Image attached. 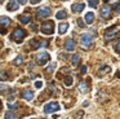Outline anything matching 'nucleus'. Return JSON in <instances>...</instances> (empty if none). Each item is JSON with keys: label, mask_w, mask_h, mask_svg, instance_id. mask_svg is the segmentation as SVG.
I'll return each instance as SVG.
<instances>
[{"label": "nucleus", "mask_w": 120, "mask_h": 119, "mask_svg": "<svg viewBox=\"0 0 120 119\" xmlns=\"http://www.w3.org/2000/svg\"><path fill=\"white\" fill-rule=\"evenodd\" d=\"M99 71H105V72H109L110 71V67L109 66H101V69H99Z\"/></svg>", "instance_id": "obj_28"}, {"label": "nucleus", "mask_w": 120, "mask_h": 119, "mask_svg": "<svg viewBox=\"0 0 120 119\" xmlns=\"http://www.w3.org/2000/svg\"><path fill=\"white\" fill-rule=\"evenodd\" d=\"M65 48L67 49V51H74V49H75V41H74L72 39L66 40L65 41Z\"/></svg>", "instance_id": "obj_13"}, {"label": "nucleus", "mask_w": 120, "mask_h": 119, "mask_svg": "<svg viewBox=\"0 0 120 119\" xmlns=\"http://www.w3.org/2000/svg\"><path fill=\"white\" fill-rule=\"evenodd\" d=\"M8 107H9V109H17V107H18V103H17V102H14V103H11V102H9V103H8Z\"/></svg>", "instance_id": "obj_27"}, {"label": "nucleus", "mask_w": 120, "mask_h": 119, "mask_svg": "<svg viewBox=\"0 0 120 119\" xmlns=\"http://www.w3.org/2000/svg\"><path fill=\"white\" fill-rule=\"evenodd\" d=\"M117 34H119V32H117L116 28H115V30H114V27L110 28V30H107L106 32H105V40H106V41L112 40L114 38H116V36H117Z\"/></svg>", "instance_id": "obj_7"}, {"label": "nucleus", "mask_w": 120, "mask_h": 119, "mask_svg": "<svg viewBox=\"0 0 120 119\" xmlns=\"http://www.w3.org/2000/svg\"><path fill=\"white\" fill-rule=\"evenodd\" d=\"M80 71L81 72H86V66H81L80 67Z\"/></svg>", "instance_id": "obj_33"}, {"label": "nucleus", "mask_w": 120, "mask_h": 119, "mask_svg": "<svg viewBox=\"0 0 120 119\" xmlns=\"http://www.w3.org/2000/svg\"><path fill=\"white\" fill-rule=\"evenodd\" d=\"M83 116H84V111L83 110H79L78 113L75 114V116H74V118H75V119H83Z\"/></svg>", "instance_id": "obj_26"}, {"label": "nucleus", "mask_w": 120, "mask_h": 119, "mask_svg": "<svg viewBox=\"0 0 120 119\" xmlns=\"http://www.w3.org/2000/svg\"><path fill=\"white\" fill-rule=\"evenodd\" d=\"M92 43H93V38H92L89 34H83L80 38V44L83 48H89V47L92 45Z\"/></svg>", "instance_id": "obj_5"}, {"label": "nucleus", "mask_w": 120, "mask_h": 119, "mask_svg": "<svg viewBox=\"0 0 120 119\" xmlns=\"http://www.w3.org/2000/svg\"><path fill=\"white\" fill-rule=\"evenodd\" d=\"M35 87H36V88H41L43 87V82H41V80H36V82H35Z\"/></svg>", "instance_id": "obj_29"}, {"label": "nucleus", "mask_w": 120, "mask_h": 119, "mask_svg": "<svg viewBox=\"0 0 120 119\" xmlns=\"http://www.w3.org/2000/svg\"><path fill=\"white\" fill-rule=\"evenodd\" d=\"M49 91H53V93H57V89H56V87L53 85V83L49 84Z\"/></svg>", "instance_id": "obj_31"}, {"label": "nucleus", "mask_w": 120, "mask_h": 119, "mask_svg": "<svg viewBox=\"0 0 120 119\" xmlns=\"http://www.w3.org/2000/svg\"><path fill=\"white\" fill-rule=\"evenodd\" d=\"M71 62H72V65L74 66H76V65L80 62V56H79L78 53H75V54H72V58H71Z\"/></svg>", "instance_id": "obj_19"}, {"label": "nucleus", "mask_w": 120, "mask_h": 119, "mask_svg": "<svg viewBox=\"0 0 120 119\" xmlns=\"http://www.w3.org/2000/svg\"><path fill=\"white\" fill-rule=\"evenodd\" d=\"M117 78H120V71H117V75H116Z\"/></svg>", "instance_id": "obj_40"}, {"label": "nucleus", "mask_w": 120, "mask_h": 119, "mask_svg": "<svg viewBox=\"0 0 120 119\" xmlns=\"http://www.w3.org/2000/svg\"><path fill=\"white\" fill-rule=\"evenodd\" d=\"M106 1H111V3H114V1H117V0H106Z\"/></svg>", "instance_id": "obj_39"}, {"label": "nucleus", "mask_w": 120, "mask_h": 119, "mask_svg": "<svg viewBox=\"0 0 120 119\" xmlns=\"http://www.w3.org/2000/svg\"><path fill=\"white\" fill-rule=\"evenodd\" d=\"M26 35H27V32L23 30V28L17 27L16 30L13 31V34H12L11 39H12L13 41H16V43H19V41H21L23 38H26Z\"/></svg>", "instance_id": "obj_1"}, {"label": "nucleus", "mask_w": 120, "mask_h": 119, "mask_svg": "<svg viewBox=\"0 0 120 119\" xmlns=\"http://www.w3.org/2000/svg\"><path fill=\"white\" fill-rule=\"evenodd\" d=\"M61 109L60 103L56 102V101H50L48 102L47 105H44V113L45 114H50V113H54V111H58Z\"/></svg>", "instance_id": "obj_3"}, {"label": "nucleus", "mask_w": 120, "mask_h": 119, "mask_svg": "<svg viewBox=\"0 0 120 119\" xmlns=\"http://www.w3.org/2000/svg\"><path fill=\"white\" fill-rule=\"evenodd\" d=\"M84 106H85V107H86V106H89V101H84Z\"/></svg>", "instance_id": "obj_38"}, {"label": "nucleus", "mask_w": 120, "mask_h": 119, "mask_svg": "<svg viewBox=\"0 0 120 119\" xmlns=\"http://www.w3.org/2000/svg\"><path fill=\"white\" fill-rule=\"evenodd\" d=\"M50 60V56L49 53H47V52H40V53L36 54V58H35V61H36L38 65H45L48 61Z\"/></svg>", "instance_id": "obj_4"}, {"label": "nucleus", "mask_w": 120, "mask_h": 119, "mask_svg": "<svg viewBox=\"0 0 120 119\" xmlns=\"http://www.w3.org/2000/svg\"><path fill=\"white\" fill-rule=\"evenodd\" d=\"M67 17V13H66V10H60V12H57V14H56V18H58V20H63V18Z\"/></svg>", "instance_id": "obj_20"}, {"label": "nucleus", "mask_w": 120, "mask_h": 119, "mask_svg": "<svg viewBox=\"0 0 120 119\" xmlns=\"http://www.w3.org/2000/svg\"><path fill=\"white\" fill-rule=\"evenodd\" d=\"M54 69H56V63H54V62H52V63H50L47 69H45V72H47V74H49V72H52Z\"/></svg>", "instance_id": "obj_22"}, {"label": "nucleus", "mask_w": 120, "mask_h": 119, "mask_svg": "<svg viewBox=\"0 0 120 119\" xmlns=\"http://www.w3.org/2000/svg\"><path fill=\"white\" fill-rule=\"evenodd\" d=\"M84 21H85L86 23H93V21H94V13L93 12H88L85 14V17H84Z\"/></svg>", "instance_id": "obj_15"}, {"label": "nucleus", "mask_w": 120, "mask_h": 119, "mask_svg": "<svg viewBox=\"0 0 120 119\" xmlns=\"http://www.w3.org/2000/svg\"><path fill=\"white\" fill-rule=\"evenodd\" d=\"M5 89H7V87L4 84H1V92H3V95H4V92H5Z\"/></svg>", "instance_id": "obj_35"}, {"label": "nucleus", "mask_w": 120, "mask_h": 119, "mask_svg": "<svg viewBox=\"0 0 120 119\" xmlns=\"http://www.w3.org/2000/svg\"><path fill=\"white\" fill-rule=\"evenodd\" d=\"M22 62H23V57H22L21 54H19V56H17V57H16V60L13 61V63L16 65V66H19V65H21Z\"/></svg>", "instance_id": "obj_21"}, {"label": "nucleus", "mask_w": 120, "mask_h": 119, "mask_svg": "<svg viewBox=\"0 0 120 119\" xmlns=\"http://www.w3.org/2000/svg\"><path fill=\"white\" fill-rule=\"evenodd\" d=\"M21 96L26 101H31L32 98H34V92H32L31 89H26V91H23V92L21 93Z\"/></svg>", "instance_id": "obj_11"}, {"label": "nucleus", "mask_w": 120, "mask_h": 119, "mask_svg": "<svg viewBox=\"0 0 120 119\" xmlns=\"http://www.w3.org/2000/svg\"><path fill=\"white\" fill-rule=\"evenodd\" d=\"M11 22H12V20L11 18H8V17H5V16H3V17H0V25H1V27H5V26H8V25H11Z\"/></svg>", "instance_id": "obj_14"}, {"label": "nucleus", "mask_w": 120, "mask_h": 119, "mask_svg": "<svg viewBox=\"0 0 120 119\" xmlns=\"http://www.w3.org/2000/svg\"><path fill=\"white\" fill-rule=\"evenodd\" d=\"M40 0H31V4H36V3H39Z\"/></svg>", "instance_id": "obj_37"}, {"label": "nucleus", "mask_w": 120, "mask_h": 119, "mask_svg": "<svg viewBox=\"0 0 120 119\" xmlns=\"http://www.w3.org/2000/svg\"><path fill=\"white\" fill-rule=\"evenodd\" d=\"M72 82H74V78L71 76V75H67V76L63 79V83H65L66 87H70V85H72Z\"/></svg>", "instance_id": "obj_17"}, {"label": "nucleus", "mask_w": 120, "mask_h": 119, "mask_svg": "<svg viewBox=\"0 0 120 119\" xmlns=\"http://www.w3.org/2000/svg\"><path fill=\"white\" fill-rule=\"evenodd\" d=\"M4 118H5V119H16V114L12 113V111H8V113H5Z\"/></svg>", "instance_id": "obj_23"}, {"label": "nucleus", "mask_w": 120, "mask_h": 119, "mask_svg": "<svg viewBox=\"0 0 120 119\" xmlns=\"http://www.w3.org/2000/svg\"><path fill=\"white\" fill-rule=\"evenodd\" d=\"M50 16V9L48 7H41L38 9L36 12V17L39 18V20H41V18H47Z\"/></svg>", "instance_id": "obj_6"}, {"label": "nucleus", "mask_w": 120, "mask_h": 119, "mask_svg": "<svg viewBox=\"0 0 120 119\" xmlns=\"http://www.w3.org/2000/svg\"><path fill=\"white\" fill-rule=\"evenodd\" d=\"M39 48H47L48 45H49V41L48 40H41V41H39Z\"/></svg>", "instance_id": "obj_25"}, {"label": "nucleus", "mask_w": 120, "mask_h": 119, "mask_svg": "<svg viewBox=\"0 0 120 119\" xmlns=\"http://www.w3.org/2000/svg\"><path fill=\"white\" fill-rule=\"evenodd\" d=\"M89 1V5H90L93 9H96L97 7H98V3H99V0H88Z\"/></svg>", "instance_id": "obj_24"}, {"label": "nucleus", "mask_w": 120, "mask_h": 119, "mask_svg": "<svg viewBox=\"0 0 120 119\" xmlns=\"http://www.w3.org/2000/svg\"><path fill=\"white\" fill-rule=\"evenodd\" d=\"M17 1H18L19 4H22V5H23V4H26V3H27V0H17Z\"/></svg>", "instance_id": "obj_34"}, {"label": "nucleus", "mask_w": 120, "mask_h": 119, "mask_svg": "<svg viewBox=\"0 0 120 119\" xmlns=\"http://www.w3.org/2000/svg\"><path fill=\"white\" fill-rule=\"evenodd\" d=\"M84 8H85V4H84V3H76V4L71 5V10H72V13H80V12L84 10Z\"/></svg>", "instance_id": "obj_8"}, {"label": "nucleus", "mask_w": 120, "mask_h": 119, "mask_svg": "<svg viewBox=\"0 0 120 119\" xmlns=\"http://www.w3.org/2000/svg\"><path fill=\"white\" fill-rule=\"evenodd\" d=\"M101 16L103 18H110L111 17V8L109 5H103V8L101 9Z\"/></svg>", "instance_id": "obj_9"}, {"label": "nucleus", "mask_w": 120, "mask_h": 119, "mask_svg": "<svg viewBox=\"0 0 120 119\" xmlns=\"http://www.w3.org/2000/svg\"><path fill=\"white\" fill-rule=\"evenodd\" d=\"M18 20L19 21H21V22L22 23H25V25H27V23H30V22H31V16H18Z\"/></svg>", "instance_id": "obj_16"}, {"label": "nucleus", "mask_w": 120, "mask_h": 119, "mask_svg": "<svg viewBox=\"0 0 120 119\" xmlns=\"http://www.w3.org/2000/svg\"><path fill=\"white\" fill-rule=\"evenodd\" d=\"M40 30H41V32L45 34V35H52V34L54 32V22H53V21H47V22H44L41 25Z\"/></svg>", "instance_id": "obj_2"}, {"label": "nucleus", "mask_w": 120, "mask_h": 119, "mask_svg": "<svg viewBox=\"0 0 120 119\" xmlns=\"http://www.w3.org/2000/svg\"><path fill=\"white\" fill-rule=\"evenodd\" d=\"M79 91L83 92V93L88 92V85H86L85 82H80V84H79Z\"/></svg>", "instance_id": "obj_18"}, {"label": "nucleus", "mask_w": 120, "mask_h": 119, "mask_svg": "<svg viewBox=\"0 0 120 119\" xmlns=\"http://www.w3.org/2000/svg\"><path fill=\"white\" fill-rule=\"evenodd\" d=\"M115 52H116V53H120V41H117V43L115 44Z\"/></svg>", "instance_id": "obj_30"}, {"label": "nucleus", "mask_w": 120, "mask_h": 119, "mask_svg": "<svg viewBox=\"0 0 120 119\" xmlns=\"http://www.w3.org/2000/svg\"><path fill=\"white\" fill-rule=\"evenodd\" d=\"M18 7H19V3L16 1V0H9V3L7 4V9L11 10V12L12 10H17Z\"/></svg>", "instance_id": "obj_10"}, {"label": "nucleus", "mask_w": 120, "mask_h": 119, "mask_svg": "<svg viewBox=\"0 0 120 119\" xmlns=\"http://www.w3.org/2000/svg\"><path fill=\"white\" fill-rule=\"evenodd\" d=\"M68 30V23L67 22H62L60 26H58V32L61 34V35H63V34H66Z\"/></svg>", "instance_id": "obj_12"}, {"label": "nucleus", "mask_w": 120, "mask_h": 119, "mask_svg": "<svg viewBox=\"0 0 120 119\" xmlns=\"http://www.w3.org/2000/svg\"><path fill=\"white\" fill-rule=\"evenodd\" d=\"M78 26L79 27H85V23L83 22V20H78Z\"/></svg>", "instance_id": "obj_32"}, {"label": "nucleus", "mask_w": 120, "mask_h": 119, "mask_svg": "<svg viewBox=\"0 0 120 119\" xmlns=\"http://www.w3.org/2000/svg\"><path fill=\"white\" fill-rule=\"evenodd\" d=\"M115 9H116V12L120 14V5H116V7H115Z\"/></svg>", "instance_id": "obj_36"}]
</instances>
